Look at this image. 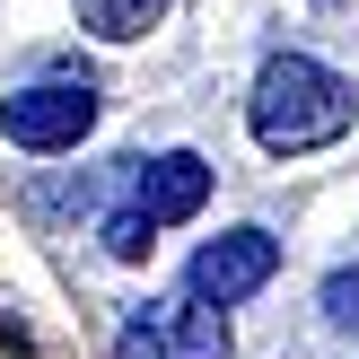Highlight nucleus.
Here are the masks:
<instances>
[{"instance_id": "obj_1", "label": "nucleus", "mask_w": 359, "mask_h": 359, "mask_svg": "<svg viewBox=\"0 0 359 359\" xmlns=\"http://www.w3.org/2000/svg\"><path fill=\"white\" fill-rule=\"evenodd\" d=\"M351 114H359L351 79L325 70L316 53H272L263 79H255V97H245V123H255V140L272 158H307V149H325V140H342Z\"/></svg>"}, {"instance_id": "obj_2", "label": "nucleus", "mask_w": 359, "mask_h": 359, "mask_svg": "<svg viewBox=\"0 0 359 359\" xmlns=\"http://www.w3.org/2000/svg\"><path fill=\"white\" fill-rule=\"evenodd\" d=\"M114 359H228V307L210 298H140L123 316V342Z\"/></svg>"}, {"instance_id": "obj_3", "label": "nucleus", "mask_w": 359, "mask_h": 359, "mask_svg": "<svg viewBox=\"0 0 359 359\" xmlns=\"http://www.w3.org/2000/svg\"><path fill=\"white\" fill-rule=\"evenodd\" d=\"M88 123H97V88L88 79H35L0 97V140L18 149H79Z\"/></svg>"}, {"instance_id": "obj_4", "label": "nucleus", "mask_w": 359, "mask_h": 359, "mask_svg": "<svg viewBox=\"0 0 359 359\" xmlns=\"http://www.w3.org/2000/svg\"><path fill=\"white\" fill-rule=\"evenodd\" d=\"M272 272H280V237L272 228H228V237H210L202 255H193L184 290L210 298V307H237V298H255Z\"/></svg>"}, {"instance_id": "obj_5", "label": "nucleus", "mask_w": 359, "mask_h": 359, "mask_svg": "<svg viewBox=\"0 0 359 359\" xmlns=\"http://www.w3.org/2000/svg\"><path fill=\"white\" fill-rule=\"evenodd\" d=\"M202 202H210V158H193V149H167V158H149V167L132 175V210H140L149 228L193 219Z\"/></svg>"}, {"instance_id": "obj_6", "label": "nucleus", "mask_w": 359, "mask_h": 359, "mask_svg": "<svg viewBox=\"0 0 359 359\" xmlns=\"http://www.w3.org/2000/svg\"><path fill=\"white\" fill-rule=\"evenodd\" d=\"M79 18L105 35V44H132V35H149L158 18H167V0H79Z\"/></svg>"}, {"instance_id": "obj_7", "label": "nucleus", "mask_w": 359, "mask_h": 359, "mask_svg": "<svg viewBox=\"0 0 359 359\" xmlns=\"http://www.w3.org/2000/svg\"><path fill=\"white\" fill-rule=\"evenodd\" d=\"M97 237H105V255H114V263H140V255H149V219H140V210H114V219H105L97 228Z\"/></svg>"}, {"instance_id": "obj_8", "label": "nucleus", "mask_w": 359, "mask_h": 359, "mask_svg": "<svg viewBox=\"0 0 359 359\" xmlns=\"http://www.w3.org/2000/svg\"><path fill=\"white\" fill-rule=\"evenodd\" d=\"M325 316H333L342 333H359V272H333V280H325Z\"/></svg>"}]
</instances>
